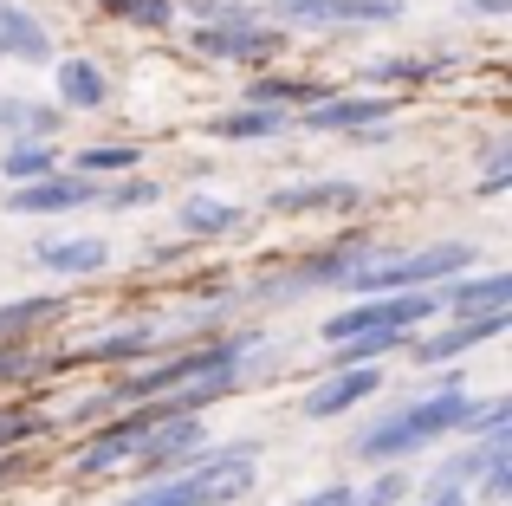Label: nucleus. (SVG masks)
Here are the masks:
<instances>
[{"instance_id":"2f4dec72","label":"nucleus","mask_w":512,"mask_h":506,"mask_svg":"<svg viewBox=\"0 0 512 506\" xmlns=\"http://www.w3.org/2000/svg\"><path fill=\"white\" fill-rule=\"evenodd\" d=\"M26 364H33V357H26V351H20L13 338H0V383H7V377H20Z\"/></svg>"},{"instance_id":"dca6fc26","label":"nucleus","mask_w":512,"mask_h":506,"mask_svg":"<svg viewBox=\"0 0 512 506\" xmlns=\"http://www.w3.org/2000/svg\"><path fill=\"white\" fill-rule=\"evenodd\" d=\"M111 98V78L98 59H59V104L65 111H98Z\"/></svg>"},{"instance_id":"7ed1b4c3","label":"nucleus","mask_w":512,"mask_h":506,"mask_svg":"<svg viewBox=\"0 0 512 506\" xmlns=\"http://www.w3.org/2000/svg\"><path fill=\"white\" fill-rule=\"evenodd\" d=\"M474 247L467 241H428V247H376L363 241V253L338 273L344 292H409V286H441V279L467 273Z\"/></svg>"},{"instance_id":"39448f33","label":"nucleus","mask_w":512,"mask_h":506,"mask_svg":"<svg viewBox=\"0 0 512 506\" xmlns=\"http://www.w3.org/2000/svg\"><path fill=\"white\" fill-rule=\"evenodd\" d=\"M441 305H435V286H415V292H370V299H357V305H344V312H331L325 318V344H338L350 338V331H415V325H428Z\"/></svg>"},{"instance_id":"72a5a7b5","label":"nucleus","mask_w":512,"mask_h":506,"mask_svg":"<svg viewBox=\"0 0 512 506\" xmlns=\"http://www.w3.org/2000/svg\"><path fill=\"white\" fill-rule=\"evenodd\" d=\"M422 506H467V487H428Z\"/></svg>"},{"instance_id":"423d86ee","label":"nucleus","mask_w":512,"mask_h":506,"mask_svg":"<svg viewBox=\"0 0 512 506\" xmlns=\"http://www.w3.org/2000/svg\"><path fill=\"white\" fill-rule=\"evenodd\" d=\"M188 46H195L201 59H227V65H266L279 46H286V33H273V26H260V13H247V20H195Z\"/></svg>"},{"instance_id":"473e14b6","label":"nucleus","mask_w":512,"mask_h":506,"mask_svg":"<svg viewBox=\"0 0 512 506\" xmlns=\"http://www.w3.org/2000/svg\"><path fill=\"white\" fill-rule=\"evenodd\" d=\"M299 506H357V487H318V494H305Z\"/></svg>"},{"instance_id":"aec40b11","label":"nucleus","mask_w":512,"mask_h":506,"mask_svg":"<svg viewBox=\"0 0 512 506\" xmlns=\"http://www.w3.org/2000/svg\"><path fill=\"white\" fill-rule=\"evenodd\" d=\"M415 331H350V338L331 344V364H376V357H389V351H402Z\"/></svg>"},{"instance_id":"b1692460","label":"nucleus","mask_w":512,"mask_h":506,"mask_svg":"<svg viewBox=\"0 0 512 506\" xmlns=\"http://www.w3.org/2000/svg\"><path fill=\"white\" fill-rule=\"evenodd\" d=\"M487 442H493V435H480L467 455H448V461L435 468V481H428V487H474V474L487 468Z\"/></svg>"},{"instance_id":"1a4fd4ad","label":"nucleus","mask_w":512,"mask_h":506,"mask_svg":"<svg viewBox=\"0 0 512 506\" xmlns=\"http://www.w3.org/2000/svg\"><path fill=\"white\" fill-rule=\"evenodd\" d=\"M389 117H396V98H338V91H325L318 104L299 111V124L312 137H331V130H376Z\"/></svg>"},{"instance_id":"bb28decb","label":"nucleus","mask_w":512,"mask_h":506,"mask_svg":"<svg viewBox=\"0 0 512 506\" xmlns=\"http://www.w3.org/2000/svg\"><path fill=\"white\" fill-rule=\"evenodd\" d=\"M402 500H409V474H402L396 461H389L370 487H357V506H402Z\"/></svg>"},{"instance_id":"cd10ccee","label":"nucleus","mask_w":512,"mask_h":506,"mask_svg":"<svg viewBox=\"0 0 512 506\" xmlns=\"http://www.w3.org/2000/svg\"><path fill=\"white\" fill-rule=\"evenodd\" d=\"M506 182H512V143L493 137V143H487V176H480L474 195H506Z\"/></svg>"},{"instance_id":"f257e3e1","label":"nucleus","mask_w":512,"mask_h":506,"mask_svg":"<svg viewBox=\"0 0 512 506\" xmlns=\"http://www.w3.org/2000/svg\"><path fill=\"white\" fill-rule=\"evenodd\" d=\"M253 481H260V442H208L182 474H163L117 506H234L253 494Z\"/></svg>"},{"instance_id":"c756f323","label":"nucleus","mask_w":512,"mask_h":506,"mask_svg":"<svg viewBox=\"0 0 512 506\" xmlns=\"http://www.w3.org/2000/svg\"><path fill=\"white\" fill-rule=\"evenodd\" d=\"M156 195H163V189H156V182L130 176V182H117V189H104V202H111V208H150Z\"/></svg>"},{"instance_id":"20e7f679","label":"nucleus","mask_w":512,"mask_h":506,"mask_svg":"<svg viewBox=\"0 0 512 506\" xmlns=\"http://www.w3.org/2000/svg\"><path fill=\"white\" fill-rule=\"evenodd\" d=\"M240 357H247V338L195 344V351L169 357V364H156V370H137V377H124L111 396H104V409H130V403H150V396H169V390H182L188 377H201V370H221V364H240Z\"/></svg>"},{"instance_id":"393cba45","label":"nucleus","mask_w":512,"mask_h":506,"mask_svg":"<svg viewBox=\"0 0 512 506\" xmlns=\"http://www.w3.org/2000/svg\"><path fill=\"white\" fill-rule=\"evenodd\" d=\"M156 351V325H137V331H117V338L91 344L85 357H98V364H111V357H150Z\"/></svg>"},{"instance_id":"4be33fe9","label":"nucleus","mask_w":512,"mask_h":506,"mask_svg":"<svg viewBox=\"0 0 512 506\" xmlns=\"http://www.w3.org/2000/svg\"><path fill=\"white\" fill-rule=\"evenodd\" d=\"M46 169H59L52 137H20V143H7V156H0V176H13V182H33V176H46Z\"/></svg>"},{"instance_id":"f3484780","label":"nucleus","mask_w":512,"mask_h":506,"mask_svg":"<svg viewBox=\"0 0 512 506\" xmlns=\"http://www.w3.org/2000/svg\"><path fill=\"white\" fill-rule=\"evenodd\" d=\"M286 124H292V117L273 111V104H240V111L214 117V137H221V143H260V137H279Z\"/></svg>"},{"instance_id":"f704fd0d","label":"nucleus","mask_w":512,"mask_h":506,"mask_svg":"<svg viewBox=\"0 0 512 506\" xmlns=\"http://www.w3.org/2000/svg\"><path fill=\"white\" fill-rule=\"evenodd\" d=\"M474 13H487V20H500V13H512V0H467Z\"/></svg>"},{"instance_id":"9b49d317","label":"nucleus","mask_w":512,"mask_h":506,"mask_svg":"<svg viewBox=\"0 0 512 506\" xmlns=\"http://www.w3.org/2000/svg\"><path fill=\"white\" fill-rule=\"evenodd\" d=\"M512 312H480V318H454L448 331H435V338H409L415 344V364H448V357H467L474 344H493L506 338Z\"/></svg>"},{"instance_id":"f03ea898","label":"nucleus","mask_w":512,"mask_h":506,"mask_svg":"<svg viewBox=\"0 0 512 506\" xmlns=\"http://www.w3.org/2000/svg\"><path fill=\"white\" fill-rule=\"evenodd\" d=\"M467 416H474V396H467L461 383H441V390L415 396L409 409H396V416L370 422V429H363L357 442H350V455L370 461V468H389V461L422 455L428 442H441V435H454V429L467 435Z\"/></svg>"},{"instance_id":"412c9836","label":"nucleus","mask_w":512,"mask_h":506,"mask_svg":"<svg viewBox=\"0 0 512 506\" xmlns=\"http://www.w3.org/2000/svg\"><path fill=\"white\" fill-rule=\"evenodd\" d=\"M331 85H318V78H253L247 85V104H273V111H286V104H318Z\"/></svg>"},{"instance_id":"c85d7f7f","label":"nucleus","mask_w":512,"mask_h":506,"mask_svg":"<svg viewBox=\"0 0 512 506\" xmlns=\"http://www.w3.org/2000/svg\"><path fill=\"white\" fill-rule=\"evenodd\" d=\"M493 429H512V403H506V396L474 403V416H467V435H493Z\"/></svg>"},{"instance_id":"6e6552de","label":"nucleus","mask_w":512,"mask_h":506,"mask_svg":"<svg viewBox=\"0 0 512 506\" xmlns=\"http://www.w3.org/2000/svg\"><path fill=\"white\" fill-rule=\"evenodd\" d=\"M91 202H104V176H85V169H72V176L46 169V176L20 182L7 195L13 215H72V208H91Z\"/></svg>"},{"instance_id":"4468645a","label":"nucleus","mask_w":512,"mask_h":506,"mask_svg":"<svg viewBox=\"0 0 512 506\" xmlns=\"http://www.w3.org/2000/svg\"><path fill=\"white\" fill-rule=\"evenodd\" d=\"M0 59H20V65H46L52 59V33L39 13L13 7V0H0Z\"/></svg>"},{"instance_id":"c9c22d12","label":"nucleus","mask_w":512,"mask_h":506,"mask_svg":"<svg viewBox=\"0 0 512 506\" xmlns=\"http://www.w3.org/2000/svg\"><path fill=\"white\" fill-rule=\"evenodd\" d=\"M0 474H7V461H0Z\"/></svg>"},{"instance_id":"6ab92c4d","label":"nucleus","mask_w":512,"mask_h":506,"mask_svg":"<svg viewBox=\"0 0 512 506\" xmlns=\"http://www.w3.org/2000/svg\"><path fill=\"white\" fill-rule=\"evenodd\" d=\"M182 228L201 234V241H221V234L240 228V208L221 202V195H188V202H182Z\"/></svg>"},{"instance_id":"7c9ffc66","label":"nucleus","mask_w":512,"mask_h":506,"mask_svg":"<svg viewBox=\"0 0 512 506\" xmlns=\"http://www.w3.org/2000/svg\"><path fill=\"white\" fill-rule=\"evenodd\" d=\"M26 435H39V416H7V409H0V448L26 442Z\"/></svg>"},{"instance_id":"a211bd4d","label":"nucleus","mask_w":512,"mask_h":506,"mask_svg":"<svg viewBox=\"0 0 512 506\" xmlns=\"http://www.w3.org/2000/svg\"><path fill=\"white\" fill-rule=\"evenodd\" d=\"M0 137H59V104L0 98Z\"/></svg>"},{"instance_id":"ddd939ff","label":"nucleus","mask_w":512,"mask_h":506,"mask_svg":"<svg viewBox=\"0 0 512 506\" xmlns=\"http://www.w3.org/2000/svg\"><path fill=\"white\" fill-rule=\"evenodd\" d=\"M33 260L46 266V273L85 279V273H104V266H111V241H98V234H65V241H39Z\"/></svg>"},{"instance_id":"0eeeda50","label":"nucleus","mask_w":512,"mask_h":506,"mask_svg":"<svg viewBox=\"0 0 512 506\" xmlns=\"http://www.w3.org/2000/svg\"><path fill=\"white\" fill-rule=\"evenodd\" d=\"M273 20L331 33V26H396L402 0H273Z\"/></svg>"},{"instance_id":"f8f14e48","label":"nucleus","mask_w":512,"mask_h":506,"mask_svg":"<svg viewBox=\"0 0 512 506\" xmlns=\"http://www.w3.org/2000/svg\"><path fill=\"white\" fill-rule=\"evenodd\" d=\"M376 364H338V377L331 383H318L312 396H305V422H331V416H350V409L363 403V396H376Z\"/></svg>"},{"instance_id":"2eb2a0df","label":"nucleus","mask_w":512,"mask_h":506,"mask_svg":"<svg viewBox=\"0 0 512 506\" xmlns=\"http://www.w3.org/2000/svg\"><path fill=\"white\" fill-rule=\"evenodd\" d=\"M363 208L357 182H312V189H273V215H350Z\"/></svg>"},{"instance_id":"5701e85b","label":"nucleus","mask_w":512,"mask_h":506,"mask_svg":"<svg viewBox=\"0 0 512 506\" xmlns=\"http://www.w3.org/2000/svg\"><path fill=\"white\" fill-rule=\"evenodd\" d=\"M111 20H130L137 33H169L175 26V0H98Z\"/></svg>"},{"instance_id":"a878e982","label":"nucleus","mask_w":512,"mask_h":506,"mask_svg":"<svg viewBox=\"0 0 512 506\" xmlns=\"http://www.w3.org/2000/svg\"><path fill=\"white\" fill-rule=\"evenodd\" d=\"M78 169H85V176H117V169H137V150H124V143H91V150H78Z\"/></svg>"},{"instance_id":"9d476101","label":"nucleus","mask_w":512,"mask_h":506,"mask_svg":"<svg viewBox=\"0 0 512 506\" xmlns=\"http://www.w3.org/2000/svg\"><path fill=\"white\" fill-rule=\"evenodd\" d=\"M435 305L454 318H480V312H512V273H454L435 286Z\"/></svg>"}]
</instances>
